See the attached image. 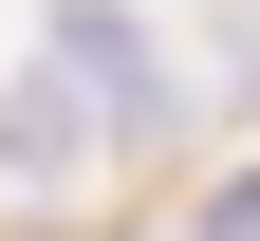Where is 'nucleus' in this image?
I'll return each instance as SVG.
<instances>
[{
    "label": "nucleus",
    "mask_w": 260,
    "mask_h": 241,
    "mask_svg": "<svg viewBox=\"0 0 260 241\" xmlns=\"http://www.w3.org/2000/svg\"><path fill=\"white\" fill-rule=\"evenodd\" d=\"M112 149H130V130L93 112L56 56H19V75H0V186H75V167H112Z\"/></svg>",
    "instance_id": "2"
},
{
    "label": "nucleus",
    "mask_w": 260,
    "mask_h": 241,
    "mask_svg": "<svg viewBox=\"0 0 260 241\" xmlns=\"http://www.w3.org/2000/svg\"><path fill=\"white\" fill-rule=\"evenodd\" d=\"M38 56H56V75H75L93 112L130 130V149L186 112V56H168V19H130V0H38Z\"/></svg>",
    "instance_id": "1"
},
{
    "label": "nucleus",
    "mask_w": 260,
    "mask_h": 241,
    "mask_svg": "<svg viewBox=\"0 0 260 241\" xmlns=\"http://www.w3.org/2000/svg\"><path fill=\"white\" fill-rule=\"evenodd\" d=\"M186 241H260V167H242V186H205V223H186Z\"/></svg>",
    "instance_id": "3"
}]
</instances>
